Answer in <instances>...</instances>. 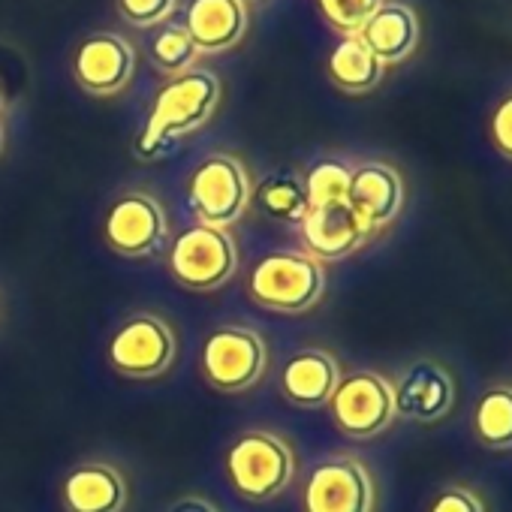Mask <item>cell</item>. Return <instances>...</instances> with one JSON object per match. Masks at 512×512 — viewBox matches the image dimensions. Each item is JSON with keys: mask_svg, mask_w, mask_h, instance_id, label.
I'll list each match as a JSON object with an SVG mask.
<instances>
[{"mask_svg": "<svg viewBox=\"0 0 512 512\" xmlns=\"http://www.w3.org/2000/svg\"><path fill=\"white\" fill-rule=\"evenodd\" d=\"M220 103V82L208 70H187L172 76L154 97L151 118L136 139V154L142 160L163 157L172 145L199 130Z\"/></svg>", "mask_w": 512, "mask_h": 512, "instance_id": "6da1fadb", "label": "cell"}, {"mask_svg": "<svg viewBox=\"0 0 512 512\" xmlns=\"http://www.w3.org/2000/svg\"><path fill=\"white\" fill-rule=\"evenodd\" d=\"M305 512H374L371 470L353 455H329L305 479Z\"/></svg>", "mask_w": 512, "mask_h": 512, "instance_id": "ba28073f", "label": "cell"}, {"mask_svg": "<svg viewBox=\"0 0 512 512\" xmlns=\"http://www.w3.org/2000/svg\"><path fill=\"white\" fill-rule=\"evenodd\" d=\"M0 106H4V85H0Z\"/></svg>", "mask_w": 512, "mask_h": 512, "instance_id": "f546056e", "label": "cell"}, {"mask_svg": "<svg viewBox=\"0 0 512 512\" xmlns=\"http://www.w3.org/2000/svg\"><path fill=\"white\" fill-rule=\"evenodd\" d=\"M223 470L229 485L247 500L278 497L296 473L293 449L269 431H244L226 449Z\"/></svg>", "mask_w": 512, "mask_h": 512, "instance_id": "3957f363", "label": "cell"}, {"mask_svg": "<svg viewBox=\"0 0 512 512\" xmlns=\"http://www.w3.org/2000/svg\"><path fill=\"white\" fill-rule=\"evenodd\" d=\"M109 365L133 380H148L175 362V332L157 314L130 317L109 341Z\"/></svg>", "mask_w": 512, "mask_h": 512, "instance_id": "9c48e42d", "label": "cell"}, {"mask_svg": "<svg viewBox=\"0 0 512 512\" xmlns=\"http://www.w3.org/2000/svg\"><path fill=\"white\" fill-rule=\"evenodd\" d=\"M347 202L377 232L389 226L404 208V178L389 163H362L353 169Z\"/></svg>", "mask_w": 512, "mask_h": 512, "instance_id": "5bb4252c", "label": "cell"}, {"mask_svg": "<svg viewBox=\"0 0 512 512\" xmlns=\"http://www.w3.org/2000/svg\"><path fill=\"white\" fill-rule=\"evenodd\" d=\"M326 290L323 263L302 250H275L247 275V293L275 314H305Z\"/></svg>", "mask_w": 512, "mask_h": 512, "instance_id": "7a4b0ae2", "label": "cell"}, {"mask_svg": "<svg viewBox=\"0 0 512 512\" xmlns=\"http://www.w3.org/2000/svg\"><path fill=\"white\" fill-rule=\"evenodd\" d=\"M299 226H302V238L308 244V253L320 263L323 260H344V256L356 253L374 235V229L356 214V208L350 202L311 208Z\"/></svg>", "mask_w": 512, "mask_h": 512, "instance_id": "4fadbf2b", "label": "cell"}, {"mask_svg": "<svg viewBox=\"0 0 512 512\" xmlns=\"http://www.w3.org/2000/svg\"><path fill=\"white\" fill-rule=\"evenodd\" d=\"M350 181H353V166L344 160H317L308 175H305V193L311 208H326V205H341L350 196Z\"/></svg>", "mask_w": 512, "mask_h": 512, "instance_id": "7402d4cb", "label": "cell"}, {"mask_svg": "<svg viewBox=\"0 0 512 512\" xmlns=\"http://www.w3.org/2000/svg\"><path fill=\"white\" fill-rule=\"evenodd\" d=\"M187 202L196 211L199 223L226 229L244 214L250 202V181L244 166L229 154H214L202 160L190 175Z\"/></svg>", "mask_w": 512, "mask_h": 512, "instance_id": "52a82bcc", "label": "cell"}, {"mask_svg": "<svg viewBox=\"0 0 512 512\" xmlns=\"http://www.w3.org/2000/svg\"><path fill=\"white\" fill-rule=\"evenodd\" d=\"M329 413L341 434L353 440H371L383 434L395 419L392 383L377 371H356L341 377L329 398Z\"/></svg>", "mask_w": 512, "mask_h": 512, "instance_id": "5b68a950", "label": "cell"}, {"mask_svg": "<svg viewBox=\"0 0 512 512\" xmlns=\"http://www.w3.org/2000/svg\"><path fill=\"white\" fill-rule=\"evenodd\" d=\"M67 512H121L127 506L124 476L103 461L79 464L61 485Z\"/></svg>", "mask_w": 512, "mask_h": 512, "instance_id": "e0dca14e", "label": "cell"}, {"mask_svg": "<svg viewBox=\"0 0 512 512\" xmlns=\"http://www.w3.org/2000/svg\"><path fill=\"white\" fill-rule=\"evenodd\" d=\"M184 28L199 52H226L247 34L244 0H190Z\"/></svg>", "mask_w": 512, "mask_h": 512, "instance_id": "9a60e30c", "label": "cell"}, {"mask_svg": "<svg viewBox=\"0 0 512 512\" xmlns=\"http://www.w3.org/2000/svg\"><path fill=\"white\" fill-rule=\"evenodd\" d=\"M491 142L497 154L512 160V94H506L491 115Z\"/></svg>", "mask_w": 512, "mask_h": 512, "instance_id": "4316f807", "label": "cell"}, {"mask_svg": "<svg viewBox=\"0 0 512 512\" xmlns=\"http://www.w3.org/2000/svg\"><path fill=\"white\" fill-rule=\"evenodd\" d=\"M199 365L214 389L244 392L266 371V341L247 326H220L205 338Z\"/></svg>", "mask_w": 512, "mask_h": 512, "instance_id": "8992f818", "label": "cell"}, {"mask_svg": "<svg viewBox=\"0 0 512 512\" xmlns=\"http://www.w3.org/2000/svg\"><path fill=\"white\" fill-rule=\"evenodd\" d=\"M0 151H4V124H0Z\"/></svg>", "mask_w": 512, "mask_h": 512, "instance_id": "f1b7e54d", "label": "cell"}, {"mask_svg": "<svg viewBox=\"0 0 512 512\" xmlns=\"http://www.w3.org/2000/svg\"><path fill=\"white\" fill-rule=\"evenodd\" d=\"M169 512H217V509L208 500H202V497H184V500L172 503Z\"/></svg>", "mask_w": 512, "mask_h": 512, "instance_id": "83f0119b", "label": "cell"}, {"mask_svg": "<svg viewBox=\"0 0 512 512\" xmlns=\"http://www.w3.org/2000/svg\"><path fill=\"white\" fill-rule=\"evenodd\" d=\"M326 22L344 37H356L386 0H317Z\"/></svg>", "mask_w": 512, "mask_h": 512, "instance_id": "cb8c5ba5", "label": "cell"}, {"mask_svg": "<svg viewBox=\"0 0 512 512\" xmlns=\"http://www.w3.org/2000/svg\"><path fill=\"white\" fill-rule=\"evenodd\" d=\"M76 82L97 97L118 94L130 85L136 70L133 46L118 34H94L76 52Z\"/></svg>", "mask_w": 512, "mask_h": 512, "instance_id": "7c38bea8", "label": "cell"}, {"mask_svg": "<svg viewBox=\"0 0 512 512\" xmlns=\"http://www.w3.org/2000/svg\"><path fill=\"white\" fill-rule=\"evenodd\" d=\"M166 214L148 193H124L103 217V241L121 256H151L166 241Z\"/></svg>", "mask_w": 512, "mask_h": 512, "instance_id": "30bf717a", "label": "cell"}, {"mask_svg": "<svg viewBox=\"0 0 512 512\" xmlns=\"http://www.w3.org/2000/svg\"><path fill=\"white\" fill-rule=\"evenodd\" d=\"M395 392V416L410 422H437L455 407V377L434 359L413 362L398 383Z\"/></svg>", "mask_w": 512, "mask_h": 512, "instance_id": "8fae6325", "label": "cell"}, {"mask_svg": "<svg viewBox=\"0 0 512 512\" xmlns=\"http://www.w3.org/2000/svg\"><path fill=\"white\" fill-rule=\"evenodd\" d=\"M341 383V368L326 350H302L290 356L281 374V392L290 404L302 410H317L329 404L332 392Z\"/></svg>", "mask_w": 512, "mask_h": 512, "instance_id": "2e32d148", "label": "cell"}, {"mask_svg": "<svg viewBox=\"0 0 512 512\" xmlns=\"http://www.w3.org/2000/svg\"><path fill=\"white\" fill-rule=\"evenodd\" d=\"M253 196L266 214H272L284 223H302L305 214L311 211L305 184L296 175H275L256 187Z\"/></svg>", "mask_w": 512, "mask_h": 512, "instance_id": "44dd1931", "label": "cell"}, {"mask_svg": "<svg viewBox=\"0 0 512 512\" xmlns=\"http://www.w3.org/2000/svg\"><path fill=\"white\" fill-rule=\"evenodd\" d=\"M196 55H199V49L190 40L184 25H166L157 34V40L151 43V61L169 76H181V73L193 70Z\"/></svg>", "mask_w": 512, "mask_h": 512, "instance_id": "603a6c76", "label": "cell"}, {"mask_svg": "<svg viewBox=\"0 0 512 512\" xmlns=\"http://www.w3.org/2000/svg\"><path fill=\"white\" fill-rule=\"evenodd\" d=\"M118 10L130 25L151 28V25H160L172 16L175 0H118Z\"/></svg>", "mask_w": 512, "mask_h": 512, "instance_id": "d4e9b609", "label": "cell"}, {"mask_svg": "<svg viewBox=\"0 0 512 512\" xmlns=\"http://www.w3.org/2000/svg\"><path fill=\"white\" fill-rule=\"evenodd\" d=\"M428 512H485V503H482V497L473 488L449 485V488H443L431 500Z\"/></svg>", "mask_w": 512, "mask_h": 512, "instance_id": "484cf974", "label": "cell"}, {"mask_svg": "<svg viewBox=\"0 0 512 512\" xmlns=\"http://www.w3.org/2000/svg\"><path fill=\"white\" fill-rule=\"evenodd\" d=\"M473 434L488 449H512V386H491L473 407Z\"/></svg>", "mask_w": 512, "mask_h": 512, "instance_id": "ffe728a7", "label": "cell"}, {"mask_svg": "<svg viewBox=\"0 0 512 512\" xmlns=\"http://www.w3.org/2000/svg\"><path fill=\"white\" fill-rule=\"evenodd\" d=\"M356 37L383 67H395L416 52L419 19L407 4H383Z\"/></svg>", "mask_w": 512, "mask_h": 512, "instance_id": "ac0fdd59", "label": "cell"}, {"mask_svg": "<svg viewBox=\"0 0 512 512\" xmlns=\"http://www.w3.org/2000/svg\"><path fill=\"white\" fill-rule=\"evenodd\" d=\"M172 278L193 293L220 290L238 269V247L223 226L193 223L181 229L169 253Z\"/></svg>", "mask_w": 512, "mask_h": 512, "instance_id": "277c9868", "label": "cell"}, {"mask_svg": "<svg viewBox=\"0 0 512 512\" xmlns=\"http://www.w3.org/2000/svg\"><path fill=\"white\" fill-rule=\"evenodd\" d=\"M383 64L359 37H344L329 55V79L347 94H368L383 79Z\"/></svg>", "mask_w": 512, "mask_h": 512, "instance_id": "d6986e66", "label": "cell"}]
</instances>
